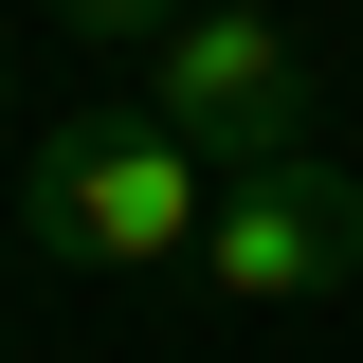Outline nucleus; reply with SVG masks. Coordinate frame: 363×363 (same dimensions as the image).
<instances>
[{"mask_svg":"<svg viewBox=\"0 0 363 363\" xmlns=\"http://www.w3.org/2000/svg\"><path fill=\"white\" fill-rule=\"evenodd\" d=\"M0 109H18V55H0Z\"/></svg>","mask_w":363,"mask_h":363,"instance_id":"39448f33","label":"nucleus"},{"mask_svg":"<svg viewBox=\"0 0 363 363\" xmlns=\"http://www.w3.org/2000/svg\"><path fill=\"white\" fill-rule=\"evenodd\" d=\"M345 272H363V182L327 164V145L218 182V218H200V291H218V309H309Z\"/></svg>","mask_w":363,"mask_h":363,"instance_id":"7ed1b4c3","label":"nucleus"},{"mask_svg":"<svg viewBox=\"0 0 363 363\" xmlns=\"http://www.w3.org/2000/svg\"><path fill=\"white\" fill-rule=\"evenodd\" d=\"M145 128H182L200 164H291V145L327 128V91H309V37L272 18V0H200V18H164L145 37Z\"/></svg>","mask_w":363,"mask_h":363,"instance_id":"f03ea898","label":"nucleus"},{"mask_svg":"<svg viewBox=\"0 0 363 363\" xmlns=\"http://www.w3.org/2000/svg\"><path fill=\"white\" fill-rule=\"evenodd\" d=\"M200 218H218V164L182 128H145V109H91V128L37 145V182H18V236L73 272H182L200 255Z\"/></svg>","mask_w":363,"mask_h":363,"instance_id":"f257e3e1","label":"nucleus"},{"mask_svg":"<svg viewBox=\"0 0 363 363\" xmlns=\"http://www.w3.org/2000/svg\"><path fill=\"white\" fill-rule=\"evenodd\" d=\"M37 18H55V37H91V55H109V37H164V18H200V0H37Z\"/></svg>","mask_w":363,"mask_h":363,"instance_id":"20e7f679","label":"nucleus"}]
</instances>
